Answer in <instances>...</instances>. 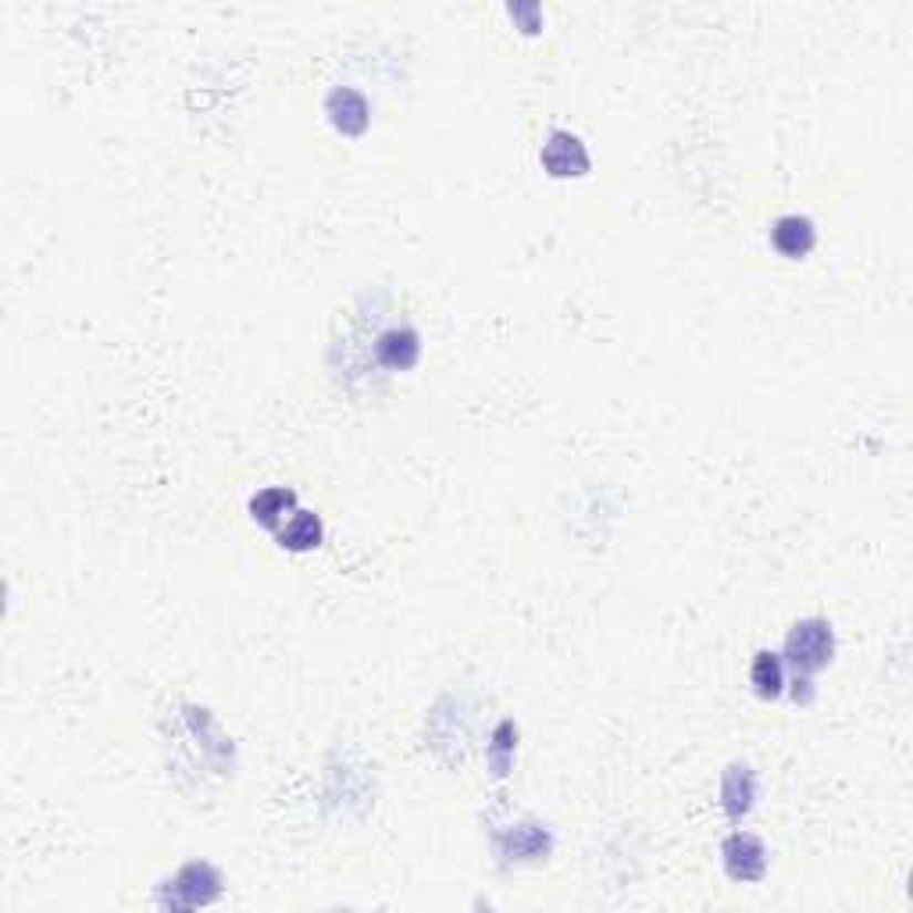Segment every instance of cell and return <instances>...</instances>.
Returning a JSON list of instances; mask_svg holds the SVG:
<instances>
[{
  "label": "cell",
  "instance_id": "cell-1",
  "mask_svg": "<svg viewBox=\"0 0 913 913\" xmlns=\"http://www.w3.org/2000/svg\"><path fill=\"white\" fill-rule=\"evenodd\" d=\"M836 653V635H831L828 621H799L796 629L785 639V656L799 667V671H817L831 661Z\"/></svg>",
  "mask_w": 913,
  "mask_h": 913
},
{
  "label": "cell",
  "instance_id": "cell-2",
  "mask_svg": "<svg viewBox=\"0 0 913 913\" xmlns=\"http://www.w3.org/2000/svg\"><path fill=\"white\" fill-rule=\"evenodd\" d=\"M542 165H547V172L557 175V179H568V175H585L589 172V151L574 133L557 129V133H550L547 147H542Z\"/></svg>",
  "mask_w": 913,
  "mask_h": 913
},
{
  "label": "cell",
  "instance_id": "cell-3",
  "mask_svg": "<svg viewBox=\"0 0 913 913\" xmlns=\"http://www.w3.org/2000/svg\"><path fill=\"white\" fill-rule=\"evenodd\" d=\"M720 853H725V868H728V874L735 881H760L764 871H767V853H764L760 839L757 836H746V831L725 839Z\"/></svg>",
  "mask_w": 913,
  "mask_h": 913
},
{
  "label": "cell",
  "instance_id": "cell-4",
  "mask_svg": "<svg viewBox=\"0 0 913 913\" xmlns=\"http://www.w3.org/2000/svg\"><path fill=\"white\" fill-rule=\"evenodd\" d=\"M325 107H329V118H332V125L340 133H346V136H357V133H364L367 129V101L361 97L357 90H346V86H340V90H332L329 93V101H325Z\"/></svg>",
  "mask_w": 913,
  "mask_h": 913
},
{
  "label": "cell",
  "instance_id": "cell-5",
  "mask_svg": "<svg viewBox=\"0 0 913 913\" xmlns=\"http://www.w3.org/2000/svg\"><path fill=\"white\" fill-rule=\"evenodd\" d=\"M771 243H775L778 253H785V258H803V253H810L813 243H817V229H813V221L803 218V215H785V218L775 221Z\"/></svg>",
  "mask_w": 913,
  "mask_h": 913
},
{
  "label": "cell",
  "instance_id": "cell-6",
  "mask_svg": "<svg viewBox=\"0 0 913 913\" xmlns=\"http://www.w3.org/2000/svg\"><path fill=\"white\" fill-rule=\"evenodd\" d=\"M375 354H378L382 364L393 367V372H407V367H414L422 357V340H418V332L414 329H390L378 340Z\"/></svg>",
  "mask_w": 913,
  "mask_h": 913
},
{
  "label": "cell",
  "instance_id": "cell-7",
  "mask_svg": "<svg viewBox=\"0 0 913 913\" xmlns=\"http://www.w3.org/2000/svg\"><path fill=\"white\" fill-rule=\"evenodd\" d=\"M753 796H757V778L746 764H732L720 781V803H725L728 817H743L753 807Z\"/></svg>",
  "mask_w": 913,
  "mask_h": 913
},
{
  "label": "cell",
  "instance_id": "cell-8",
  "mask_svg": "<svg viewBox=\"0 0 913 913\" xmlns=\"http://www.w3.org/2000/svg\"><path fill=\"white\" fill-rule=\"evenodd\" d=\"M322 518L311 515V510H293L290 521L279 528V542L286 550H314L322 542Z\"/></svg>",
  "mask_w": 913,
  "mask_h": 913
},
{
  "label": "cell",
  "instance_id": "cell-9",
  "mask_svg": "<svg viewBox=\"0 0 913 913\" xmlns=\"http://www.w3.org/2000/svg\"><path fill=\"white\" fill-rule=\"evenodd\" d=\"M297 507V492L293 489H264L253 496V504H250V515L253 521H261L268 528H279V518L286 515V510H293Z\"/></svg>",
  "mask_w": 913,
  "mask_h": 913
},
{
  "label": "cell",
  "instance_id": "cell-10",
  "mask_svg": "<svg viewBox=\"0 0 913 913\" xmlns=\"http://www.w3.org/2000/svg\"><path fill=\"white\" fill-rule=\"evenodd\" d=\"M749 682H753V688H757L760 696H778L781 685H785V671H781L778 656L775 653H757V656H753Z\"/></svg>",
  "mask_w": 913,
  "mask_h": 913
},
{
  "label": "cell",
  "instance_id": "cell-11",
  "mask_svg": "<svg viewBox=\"0 0 913 913\" xmlns=\"http://www.w3.org/2000/svg\"><path fill=\"white\" fill-rule=\"evenodd\" d=\"M510 735H518V732H515V725H510V720H504V725L496 728V735H492V749H489V757H492L496 775H507V757H510V749H515V743H510Z\"/></svg>",
  "mask_w": 913,
  "mask_h": 913
}]
</instances>
